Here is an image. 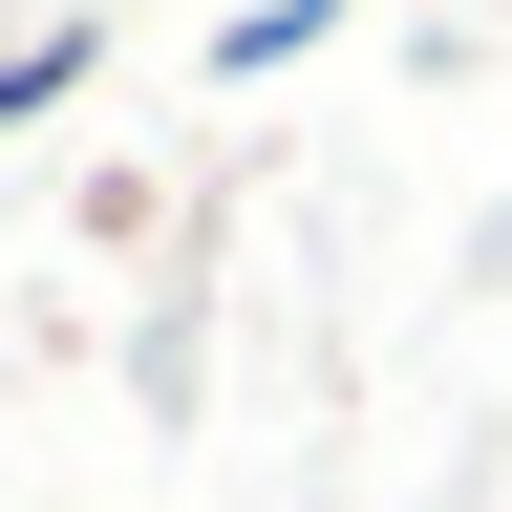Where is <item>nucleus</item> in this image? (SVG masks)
Returning <instances> with one entry per match:
<instances>
[]
</instances>
